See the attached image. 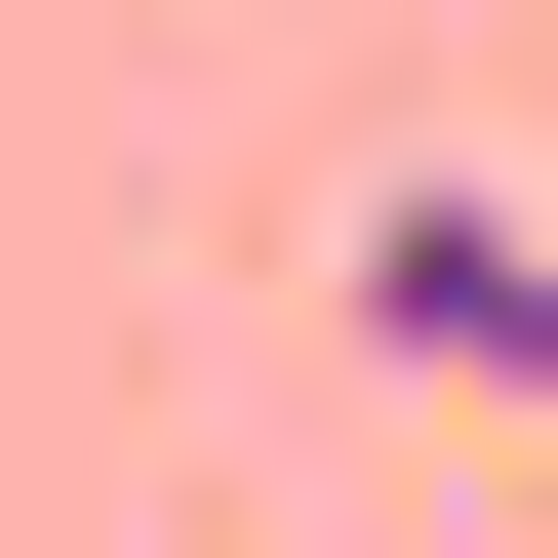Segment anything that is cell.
I'll return each mask as SVG.
<instances>
[{"label":"cell","mask_w":558,"mask_h":558,"mask_svg":"<svg viewBox=\"0 0 558 558\" xmlns=\"http://www.w3.org/2000/svg\"><path fill=\"white\" fill-rule=\"evenodd\" d=\"M360 360H439V399H558V240L399 160V199H360Z\"/></svg>","instance_id":"cell-1"}]
</instances>
